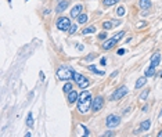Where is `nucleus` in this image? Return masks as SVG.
<instances>
[{
    "mask_svg": "<svg viewBox=\"0 0 162 137\" xmlns=\"http://www.w3.org/2000/svg\"><path fill=\"white\" fill-rule=\"evenodd\" d=\"M144 75H146L147 78H150V76H154V75H155V67L150 65L148 68H146V71H144Z\"/></svg>",
    "mask_w": 162,
    "mask_h": 137,
    "instance_id": "dca6fc26",
    "label": "nucleus"
},
{
    "mask_svg": "<svg viewBox=\"0 0 162 137\" xmlns=\"http://www.w3.org/2000/svg\"><path fill=\"white\" fill-rule=\"evenodd\" d=\"M159 61H161V54H159V53L152 54V57H151V65H152V67H155V68H157L158 65H159Z\"/></svg>",
    "mask_w": 162,
    "mask_h": 137,
    "instance_id": "f8f14e48",
    "label": "nucleus"
},
{
    "mask_svg": "<svg viewBox=\"0 0 162 137\" xmlns=\"http://www.w3.org/2000/svg\"><path fill=\"white\" fill-rule=\"evenodd\" d=\"M146 82H147V76L144 75V76H141V78L137 79V82H136V84H134V89H141L144 84H146Z\"/></svg>",
    "mask_w": 162,
    "mask_h": 137,
    "instance_id": "4468645a",
    "label": "nucleus"
},
{
    "mask_svg": "<svg viewBox=\"0 0 162 137\" xmlns=\"http://www.w3.org/2000/svg\"><path fill=\"white\" fill-rule=\"evenodd\" d=\"M79 98V94L75 92V90H72V92H69L68 93V103L69 104H72V103H75L76 100Z\"/></svg>",
    "mask_w": 162,
    "mask_h": 137,
    "instance_id": "ddd939ff",
    "label": "nucleus"
},
{
    "mask_svg": "<svg viewBox=\"0 0 162 137\" xmlns=\"http://www.w3.org/2000/svg\"><path fill=\"white\" fill-rule=\"evenodd\" d=\"M74 74H75L74 69L69 68V67H65V65H63V67H60L57 69V76L61 80H68V79L74 78Z\"/></svg>",
    "mask_w": 162,
    "mask_h": 137,
    "instance_id": "f03ea898",
    "label": "nucleus"
},
{
    "mask_svg": "<svg viewBox=\"0 0 162 137\" xmlns=\"http://www.w3.org/2000/svg\"><path fill=\"white\" fill-rule=\"evenodd\" d=\"M104 107V98L103 96H97L96 98H93V104H92V109L94 112H98L101 108Z\"/></svg>",
    "mask_w": 162,
    "mask_h": 137,
    "instance_id": "0eeeda50",
    "label": "nucleus"
},
{
    "mask_svg": "<svg viewBox=\"0 0 162 137\" xmlns=\"http://www.w3.org/2000/svg\"><path fill=\"white\" fill-rule=\"evenodd\" d=\"M94 32H96V28H94V26H89V28H85L82 33L83 35H92V33H94Z\"/></svg>",
    "mask_w": 162,
    "mask_h": 137,
    "instance_id": "412c9836",
    "label": "nucleus"
},
{
    "mask_svg": "<svg viewBox=\"0 0 162 137\" xmlns=\"http://www.w3.org/2000/svg\"><path fill=\"white\" fill-rule=\"evenodd\" d=\"M87 68H89V71H92V72H94V74H96V75H100V76H104V75H105V72H104V71H98V69L96 68L94 65H89Z\"/></svg>",
    "mask_w": 162,
    "mask_h": 137,
    "instance_id": "f3484780",
    "label": "nucleus"
},
{
    "mask_svg": "<svg viewBox=\"0 0 162 137\" xmlns=\"http://www.w3.org/2000/svg\"><path fill=\"white\" fill-rule=\"evenodd\" d=\"M94 57H96L94 54H90V55H87V57H86V58H85V60H86V61H92V60H93Z\"/></svg>",
    "mask_w": 162,
    "mask_h": 137,
    "instance_id": "c756f323",
    "label": "nucleus"
},
{
    "mask_svg": "<svg viewBox=\"0 0 162 137\" xmlns=\"http://www.w3.org/2000/svg\"><path fill=\"white\" fill-rule=\"evenodd\" d=\"M117 75H118V71H114L112 74H111V76H112V78H114V76H117Z\"/></svg>",
    "mask_w": 162,
    "mask_h": 137,
    "instance_id": "72a5a7b5",
    "label": "nucleus"
},
{
    "mask_svg": "<svg viewBox=\"0 0 162 137\" xmlns=\"http://www.w3.org/2000/svg\"><path fill=\"white\" fill-rule=\"evenodd\" d=\"M119 0H103V3H104V6H108V7H111V6H114V4H117Z\"/></svg>",
    "mask_w": 162,
    "mask_h": 137,
    "instance_id": "5701e85b",
    "label": "nucleus"
},
{
    "mask_svg": "<svg viewBox=\"0 0 162 137\" xmlns=\"http://www.w3.org/2000/svg\"><path fill=\"white\" fill-rule=\"evenodd\" d=\"M150 127H151V121H150V119H147V121H143L141 125H140V129H141L143 132H147Z\"/></svg>",
    "mask_w": 162,
    "mask_h": 137,
    "instance_id": "2eb2a0df",
    "label": "nucleus"
},
{
    "mask_svg": "<svg viewBox=\"0 0 162 137\" xmlns=\"http://www.w3.org/2000/svg\"><path fill=\"white\" fill-rule=\"evenodd\" d=\"M76 21H78L79 24H85V22L87 21V14H83V13H82V14L76 18Z\"/></svg>",
    "mask_w": 162,
    "mask_h": 137,
    "instance_id": "6ab92c4d",
    "label": "nucleus"
},
{
    "mask_svg": "<svg viewBox=\"0 0 162 137\" xmlns=\"http://www.w3.org/2000/svg\"><path fill=\"white\" fill-rule=\"evenodd\" d=\"M82 10H83V6L82 4H76L72 7V10H71V17L72 18H78L79 15L82 14Z\"/></svg>",
    "mask_w": 162,
    "mask_h": 137,
    "instance_id": "1a4fd4ad",
    "label": "nucleus"
},
{
    "mask_svg": "<svg viewBox=\"0 0 162 137\" xmlns=\"http://www.w3.org/2000/svg\"><path fill=\"white\" fill-rule=\"evenodd\" d=\"M125 53H126V50H125V49H119L118 51H117V54H118V55H123Z\"/></svg>",
    "mask_w": 162,
    "mask_h": 137,
    "instance_id": "c85d7f7f",
    "label": "nucleus"
},
{
    "mask_svg": "<svg viewBox=\"0 0 162 137\" xmlns=\"http://www.w3.org/2000/svg\"><path fill=\"white\" fill-rule=\"evenodd\" d=\"M125 13H126V10H125V7H123V6H121V7L117 9V15H119V17H123Z\"/></svg>",
    "mask_w": 162,
    "mask_h": 137,
    "instance_id": "b1692460",
    "label": "nucleus"
},
{
    "mask_svg": "<svg viewBox=\"0 0 162 137\" xmlns=\"http://www.w3.org/2000/svg\"><path fill=\"white\" fill-rule=\"evenodd\" d=\"M74 80L76 82V84L80 89H86L89 86V83H90V80L86 76H83V75H80V74H76V72L74 74Z\"/></svg>",
    "mask_w": 162,
    "mask_h": 137,
    "instance_id": "20e7f679",
    "label": "nucleus"
},
{
    "mask_svg": "<svg viewBox=\"0 0 162 137\" xmlns=\"http://www.w3.org/2000/svg\"><path fill=\"white\" fill-rule=\"evenodd\" d=\"M114 133L112 132H107V133H104V137H108V136H112Z\"/></svg>",
    "mask_w": 162,
    "mask_h": 137,
    "instance_id": "473e14b6",
    "label": "nucleus"
},
{
    "mask_svg": "<svg viewBox=\"0 0 162 137\" xmlns=\"http://www.w3.org/2000/svg\"><path fill=\"white\" fill-rule=\"evenodd\" d=\"M117 43H118V42H117V40H115V38L112 36L111 39H107V40H105V42L101 44V47H103V50H109V49H112V47Z\"/></svg>",
    "mask_w": 162,
    "mask_h": 137,
    "instance_id": "6e6552de",
    "label": "nucleus"
},
{
    "mask_svg": "<svg viewBox=\"0 0 162 137\" xmlns=\"http://www.w3.org/2000/svg\"><path fill=\"white\" fill-rule=\"evenodd\" d=\"M128 87L126 86H122V87H118L112 94H111V100L112 101H117V100H121L122 97H125L126 94H128Z\"/></svg>",
    "mask_w": 162,
    "mask_h": 137,
    "instance_id": "39448f33",
    "label": "nucleus"
},
{
    "mask_svg": "<svg viewBox=\"0 0 162 137\" xmlns=\"http://www.w3.org/2000/svg\"><path fill=\"white\" fill-rule=\"evenodd\" d=\"M103 28H104V29H111V28H114L112 20H111V21H104V22H103Z\"/></svg>",
    "mask_w": 162,
    "mask_h": 137,
    "instance_id": "aec40b11",
    "label": "nucleus"
},
{
    "mask_svg": "<svg viewBox=\"0 0 162 137\" xmlns=\"http://www.w3.org/2000/svg\"><path fill=\"white\" fill-rule=\"evenodd\" d=\"M148 93H150L148 90H144V92H143V93L140 94V100H147V97H148Z\"/></svg>",
    "mask_w": 162,
    "mask_h": 137,
    "instance_id": "a878e982",
    "label": "nucleus"
},
{
    "mask_svg": "<svg viewBox=\"0 0 162 137\" xmlns=\"http://www.w3.org/2000/svg\"><path fill=\"white\" fill-rule=\"evenodd\" d=\"M63 90H64V93L68 94L69 92H72L74 90V86H72V83H69V82H67V83L64 84V87H63Z\"/></svg>",
    "mask_w": 162,
    "mask_h": 137,
    "instance_id": "a211bd4d",
    "label": "nucleus"
},
{
    "mask_svg": "<svg viewBox=\"0 0 162 137\" xmlns=\"http://www.w3.org/2000/svg\"><path fill=\"white\" fill-rule=\"evenodd\" d=\"M55 25H57V28L60 31H63V32H68L69 28H71V21H69L68 17H60L58 20L55 21Z\"/></svg>",
    "mask_w": 162,
    "mask_h": 137,
    "instance_id": "7ed1b4c3",
    "label": "nucleus"
},
{
    "mask_svg": "<svg viewBox=\"0 0 162 137\" xmlns=\"http://www.w3.org/2000/svg\"><path fill=\"white\" fill-rule=\"evenodd\" d=\"M112 22H114V26H117V25H119L122 21H118V20H112Z\"/></svg>",
    "mask_w": 162,
    "mask_h": 137,
    "instance_id": "7c9ffc66",
    "label": "nucleus"
},
{
    "mask_svg": "<svg viewBox=\"0 0 162 137\" xmlns=\"http://www.w3.org/2000/svg\"><path fill=\"white\" fill-rule=\"evenodd\" d=\"M76 31H78V25H76V24H72V25H71V28H69L68 32H69L71 35H74L75 32H76Z\"/></svg>",
    "mask_w": 162,
    "mask_h": 137,
    "instance_id": "393cba45",
    "label": "nucleus"
},
{
    "mask_svg": "<svg viewBox=\"0 0 162 137\" xmlns=\"http://www.w3.org/2000/svg\"><path fill=\"white\" fill-rule=\"evenodd\" d=\"M139 6H140L141 10H150L152 3H151V0H140V1H139Z\"/></svg>",
    "mask_w": 162,
    "mask_h": 137,
    "instance_id": "9b49d317",
    "label": "nucleus"
},
{
    "mask_svg": "<svg viewBox=\"0 0 162 137\" xmlns=\"http://www.w3.org/2000/svg\"><path fill=\"white\" fill-rule=\"evenodd\" d=\"M68 6H69V0H58V4L55 7V11L57 13H63V11L67 10Z\"/></svg>",
    "mask_w": 162,
    "mask_h": 137,
    "instance_id": "9d476101",
    "label": "nucleus"
},
{
    "mask_svg": "<svg viewBox=\"0 0 162 137\" xmlns=\"http://www.w3.org/2000/svg\"><path fill=\"white\" fill-rule=\"evenodd\" d=\"M80 126H82V129L85 130V136H89V134H90V132H89V129H87V127L85 126V125H80Z\"/></svg>",
    "mask_w": 162,
    "mask_h": 137,
    "instance_id": "cd10ccee",
    "label": "nucleus"
},
{
    "mask_svg": "<svg viewBox=\"0 0 162 137\" xmlns=\"http://www.w3.org/2000/svg\"><path fill=\"white\" fill-rule=\"evenodd\" d=\"M158 119H159V122H162V111H161V114H159V116H158Z\"/></svg>",
    "mask_w": 162,
    "mask_h": 137,
    "instance_id": "c9c22d12",
    "label": "nucleus"
},
{
    "mask_svg": "<svg viewBox=\"0 0 162 137\" xmlns=\"http://www.w3.org/2000/svg\"><path fill=\"white\" fill-rule=\"evenodd\" d=\"M78 50H79V51H82V50H83V46H82V44H79V46H78Z\"/></svg>",
    "mask_w": 162,
    "mask_h": 137,
    "instance_id": "f704fd0d",
    "label": "nucleus"
},
{
    "mask_svg": "<svg viewBox=\"0 0 162 137\" xmlns=\"http://www.w3.org/2000/svg\"><path fill=\"white\" fill-rule=\"evenodd\" d=\"M105 38H107V32H101V33L98 35V39L100 40H104Z\"/></svg>",
    "mask_w": 162,
    "mask_h": 137,
    "instance_id": "bb28decb",
    "label": "nucleus"
},
{
    "mask_svg": "<svg viewBox=\"0 0 162 137\" xmlns=\"http://www.w3.org/2000/svg\"><path fill=\"white\" fill-rule=\"evenodd\" d=\"M158 137H162V130H161L159 133H158Z\"/></svg>",
    "mask_w": 162,
    "mask_h": 137,
    "instance_id": "4c0bfd02",
    "label": "nucleus"
},
{
    "mask_svg": "<svg viewBox=\"0 0 162 137\" xmlns=\"http://www.w3.org/2000/svg\"><path fill=\"white\" fill-rule=\"evenodd\" d=\"M100 64H101V65H105V64H107V60H105V58H101V60H100Z\"/></svg>",
    "mask_w": 162,
    "mask_h": 137,
    "instance_id": "2f4dec72",
    "label": "nucleus"
},
{
    "mask_svg": "<svg viewBox=\"0 0 162 137\" xmlns=\"http://www.w3.org/2000/svg\"><path fill=\"white\" fill-rule=\"evenodd\" d=\"M92 104H93V97L90 92H82L79 94L78 98V111L80 114H87L92 109Z\"/></svg>",
    "mask_w": 162,
    "mask_h": 137,
    "instance_id": "f257e3e1",
    "label": "nucleus"
},
{
    "mask_svg": "<svg viewBox=\"0 0 162 137\" xmlns=\"http://www.w3.org/2000/svg\"><path fill=\"white\" fill-rule=\"evenodd\" d=\"M40 79H42V80L44 79V74H43V72H40Z\"/></svg>",
    "mask_w": 162,
    "mask_h": 137,
    "instance_id": "e433bc0d",
    "label": "nucleus"
},
{
    "mask_svg": "<svg viewBox=\"0 0 162 137\" xmlns=\"http://www.w3.org/2000/svg\"><path fill=\"white\" fill-rule=\"evenodd\" d=\"M107 127L109 129H112V127H117L119 126V123H121V118L118 115H115V114H111V115H108L107 118Z\"/></svg>",
    "mask_w": 162,
    "mask_h": 137,
    "instance_id": "423d86ee",
    "label": "nucleus"
},
{
    "mask_svg": "<svg viewBox=\"0 0 162 137\" xmlns=\"http://www.w3.org/2000/svg\"><path fill=\"white\" fill-rule=\"evenodd\" d=\"M26 126H29V127L33 126V116H32V112L28 114V118H26Z\"/></svg>",
    "mask_w": 162,
    "mask_h": 137,
    "instance_id": "4be33fe9",
    "label": "nucleus"
}]
</instances>
